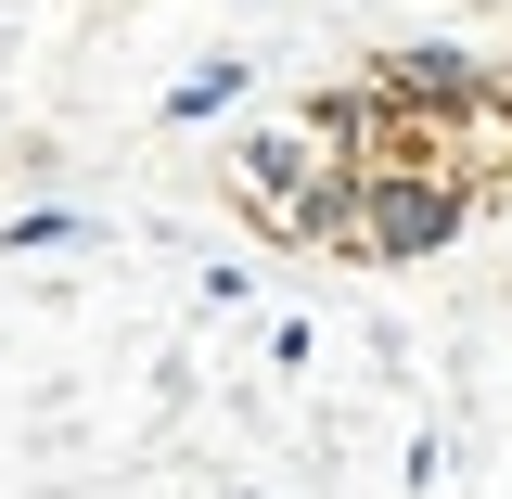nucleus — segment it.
I'll return each mask as SVG.
<instances>
[{
	"mask_svg": "<svg viewBox=\"0 0 512 499\" xmlns=\"http://www.w3.org/2000/svg\"><path fill=\"white\" fill-rule=\"evenodd\" d=\"M384 90H410V103H436V116H474L500 77L474 52H448V39H410V52H384Z\"/></svg>",
	"mask_w": 512,
	"mask_h": 499,
	"instance_id": "3",
	"label": "nucleus"
},
{
	"mask_svg": "<svg viewBox=\"0 0 512 499\" xmlns=\"http://www.w3.org/2000/svg\"><path fill=\"white\" fill-rule=\"evenodd\" d=\"M320 167H333V154H320L308 128H269V141L231 154V192H244L256 218H282V231H295V218H308V192H320Z\"/></svg>",
	"mask_w": 512,
	"mask_h": 499,
	"instance_id": "2",
	"label": "nucleus"
},
{
	"mask_svg": "<svg viewBox=\"0 0 512 499\" xmlns=\"http://www.w3.org/2000/svg\"><path fill=\"white\" fill-rule=\"evenodd\" d=\"M231 90H244V64H205V77H180V103H167V116H218Z\"/></svg>",
	"mask_w": 512,
	"mask_h": 499,
	"instance_id": "4",
	"label": "nucleus"
},
{
	"mask_svg": "<svg viewBox=\"0 0 512 499\" xmlns=\"http://www.w3.org/2000/svg\"><path fill=\"white\" fill-rule=\"evenodd\" d=\"M461 218H474V180H448V167H359V244L346 256L410 269V256L461 244Z\"/></svg>",
	"mask_w": 512,
	"mask_h": 499,
	"instance_id": "1",
	"label": "nucleus"
}]
</instances>
